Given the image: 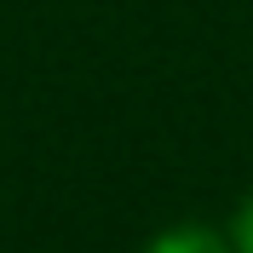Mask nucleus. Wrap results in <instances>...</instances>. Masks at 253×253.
<instances>
[{
	"mask_svg": "<svg viewBox=\"0 0 253 253\" xmlns=\"http://www.w3.org/2000/svg\"><path fill=\"white\" fill-rule=\"evenodd\" d=\"M144 253H236V242L219 236L213 224H167L161 236L144 242Z\"/></svg>",
	"mask_w": 253,
	"mask_h": 253,
	"instance_id": "nucleus-1",
	"label": "nucleus"
},
{
	"mask_svg": "<svg viewBox=\"0 0 253 253\" xmlns=\"http://www.w3.org/2000/svg\"><path fill=\"white\" fill-rule=\"evenodd\" d=\"M230 242H236V253H253V196L242 202V213H236V230H230Z\"/></svg>",
	"mask_w": 253,
	"mask_h": 253,
	"instance_id": "nucleus-2",
	"label": "nucleus"
}]
</instances>
